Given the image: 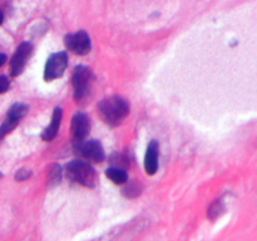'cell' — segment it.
I'll return each mask as SVG.
<instances>
[{
	"label": "cell",
	"instance_id": "obj_1",
	"mask_svg": "<svg viewBox=\"0 0 257 241\" xmlns=\"http://www.w3.org/2000/svg\"><path fill=\"white\" fill-rule=\"evenodd\" d=\"M98 108L102 119L112 127L119 126L130 113V104L127 100L117 95L103 99Z\"/></svg>",
	"mask_w": 257,
	"mask_h": 241
},
{
	"label": "cell",
	"instance_id": "obj_14",
	"mask_svg": "<svg viewBox=\"0 0 257 241\" xmlns=\"http://www.w3.org/2000/svg\"><path fill=\"white\" fill-rule=\"evenodd\" d=\"M49 175H50V181L53 183H59L60 182V176H62V172H60V167L58 165L52 166L49 171Z\"/></svg>",
	"mask_w": 257,
	"mask_h": 241
},
{
	"label": "cell",
	"instance_id": "obj_4",
	"mask_svg": "<svg viewBox=\"0 0 257 241\" xmlns=\"http://www.w3.org/2000/svg\"><path fill=\"white\" fill-rule=\"evenodd\" d=\"M68 65L67 53L60 52L52 54L48 58L44 68V80L52 82V80L60 78L64 74V70Z\"/></svg>",
	"mask_w": 257,
	"mask_h": 241
},
{
	"label": "cell",
	"instance_id": "obj_13",
	"mask_svg": "<svg viewBox=\"0 0 257 241\" xmlns=\"http://www.w3.org/2000/svg\"><path fill=\"white\" fill-rule=\"evenodd\" d=\"M141 192V187H138V183H131L128 185L127 187L123 190V193L128 197H136V196L140 195Z\"/></svg>",
	"mask_w": 257,
	"mask_h": 241
},
{
	"label": "cell",
	"instance_id": "obj_19",
	"mask_svg": "<svg viewBox=\"0 0 257 241\" xmlns=\"http://www.w3.org/2000/svg\"><path fill=\"white\" fill-rule=\"evenodd\" d=\"M3 19H4V15H3L2 10H0V24H2V23H3Z\"/></svg>",
	"mask_w": 257,
	"mask_h": 241
},
{
	"label": "cell",
	"instance_id": "obj_6",
	"mask_svg": "<svg viewBox=\"0 0 257 241\" xmlns=\"http://www.w3.org/2000/svg\"><path fill=\"white\" fill-rule=\"evenodd\" d=\"M27 113L28 107L25 104H22V103H17V104H14L10 108L4 123L0 126V141L19 125L20 119H22Z\"/></svg>",
	"mask_w": 257,
	"mask_h": 241
},
{
	"label": "cell",
	"instance_id": "obj_3",
	"mask_svg": "<svg viewBox=\"0 0 257 241\" xmlns=\"http://www.w3.org/2000/svg\"><path fill=\"white\" fill-rule=\"evenodd\" d=\"M92 80L93 74L89 68L83 67V65L75 68L72 78L75 100H82L83 98L87 97L88 92L90 89V85H92Z\"/></svg>",
	"mask_w": 257,
	"mask_h": 241
},
{
	"label": "cell",
	"instance_id": "obj_11",
	"mask_svg": "<svg viewBox=\"0 0 257 241\" xmlns=\"http://www.w3.org/2000/svg\"><path fill=\"white\" fill-rule=\"evenodd\" d=\"M62 108H55L54 112H53V117H52V122L50 125L43 131L42 133V140L43 141H52L53 138L57 136L58 131H59V126L60 122H62Z\"/></svg>",
	"mask_w": 257,
	"mask_h": 241
},
{
	"label": "cell",
	"instance_id": "obj_10",
	"mask_svg": "<svg viewBox=\"0 0 257 241\" xmlns=\"http://www.w3.org/2000/svg\"><path fill=\"white\" fill-rule=\"evenodd\" d=\"M158 153H160V146L157 141H151L147 147V152L145 156V170L148 175H155L158 168Z\"/></svg>",
	"mask_w": 257,
	"mask_h": 241
},
{
	"label": "cell",
	"instance_id": "obj_7",
	"mask_svg": "<svg viewBox=\"0 0 257 241\" xmlns=\"http://www.w3.org/2000/svg\"><path fill=\"white\" fill-rule=\"evenodd\" d=\"M74 147L78 151V153H80L87 160H92L98 163L104 160V151H103V147L99 141L90 140L87 141V142L80 141V142L74 143Z\"/></svg>",
	"mask_w": 257,
	"mask_h": 241
},
{
	"label": "cell",
	"instance_id": "obj_2",
	"mask_svg": "<svg viewBox=\"0 0 257 241\" xmlns=\"http://www.w3.org/2000/svg\"><path fill=\"white\" fill-rule=\"evenodd\" d=\"M67 173L69 178L84 187L93 188L97 183V173L89 163L75 160L67 165Z\"/></svg>",
	"mask_w": 257,
	"mask_h": 241
},
{
	"label": "cell",
	"instance_id": "obj_9",
	"mask_svg": "<svg viewBox=\"0 0 257 241\" xmlns=\"http://www.w3.org/2000/svg\"><path fill=\"white\" fill-rule=\"evenodd\" d=\"M73 136V142H80L84 141L85 137L89 135L90 131V119L84 112H77L72 118V126H70Z\"/></svg>",
	"mask_w": 257,
	"mask_h": 241
},
{
	"label": "cell",
	"instance_id": "obj_18",
	"mask_svg": "<svg viewBox=\"0 0 257 241\" xmlns=\"http://www.w3.org/2000/svg\"><path fill=\"white\" fill-rule=\"evenodd\" d=\"M5 62H7V55L3 54V53H0V68L5 64Z\"/></svg>",
	"mask_w": 257,
	"mask_h": 241
},
{
	"label": "cell",
	"instance_id": "obj_17",
	"mask_svg": "<svg viewBox=\"0 0 257 241\" xmlns=\"http://www.w3.org/2000/svg\"><path fill=\"white\" fill-rule=\"evenodd\" d=\"M29 176H30L29 171L20 170L19 172H18V175H15V180L22 181V180H25V178H28V177H29Z\"/></svg>",
	"mask_w": 257,
	"mask_h": 241
},
{
	"label": "cell",
	"instance_id": "obj_8",
	"mask_svg": "<svg viewBox=\"0 0 257 241\" xmlns=\"http://www.w3.org/2000/svg\"><path fill=\"white\" fill-rule=\"evenodd\" d=\"M32 52L33 45L30 43H22L18 47L17 52L14 53V55L12 58V62H10V73H12L13 77H18L23 72L28 59L32 55Z\"/></svg>",
	"mask_w": 257,
	"mask_h": 241
},
{
	"label": "cell",
	"instance_id": "obj_20",
	"mask_svg": "<svg viewBox=\"0 0 257 241\" xmlns=\"http://www.w3.org/2000/svg\"><path fill=\"white\" fill-rule=\"evenodd\" d=\"M0 177H2V173H0Z\"/></svg>",
	"mask_w": 257,
	"mask_h": 241
},
{
	"label": "cell",
	"instance_id": "obj_5",
	"mask_svg": "<svg viewBox=\"0 0 257 241\" xmlns=\"http://www.w3.org/2000/svg\"><path fill=\"white\" fill-rule=\"evenodd\" d=\"M64 44L67 49L72 50L73 53L78 55L88 54L90 52V48H92L89 35L83 30L74 33V34H68L64 38Z\"/></svg>",
	"mask_w": 257,
	"mask_h": 241
},
{
	"label": "cell",
	"instance_id": "obj_16",
	"mask_svg": "<svg viewBox=\"0 0 257 241\" xmlns=\"http://www.w3.org/2000/svg\"><path fill=\"white\" fill-rule=\"evenodd\" d=\"M10 87V82L5 75H0V94L7 92Z\"/></svg>",
	"mask_w": 257,
	"mask_h": 241
},
{
	"label": "cell",
	"instance_id": "obj_12",
	"mask_svg": "<svg viewBox=\"0 0 257 241\" xmlns=\"http://www.w3.org/2000/svg\"><path fill=\"white\" fill-rule=\"evenodd\" d=\"M105 176L112 181L113 183H117V185H122V183L127 182V173L124 170L118 167H110L105 171Z\"/></svg>",
	"mask_w": 257,
	"mask_h": 241
},
{
	"label": "cell",
	"instance_id": "obj_15",
	"mask_svg": "<svg viewBox=\"0 0 257 241\" xmlns=\"http://www.w3.org/2000/svg\"><path fill=\"white\" fill-rule=\"evenodd\" d=\"M223 211V206L221 205L220 202H215L212 206H211L210 211H208V213H210V217L211 218H216L220 216V213Z\"/></svg>",
	"mask_w": 257,
	"mask_h": 241
}]
</instances>
